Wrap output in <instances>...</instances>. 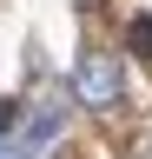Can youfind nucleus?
<instances>
[{
  "label": "nucleus",
  "mask_w": 152,
  "mask_h": 159,
  "mask_svg": "<svg viewBox=\"0 0 152 159\" xmlns=\"http://www.w3.org/2000/svg\"><path fill=\"white\" fill-rule=\"evenodd\" d=\"M73 93H80V106H93V113H112L119 106V60L112 53H86L80 66H73Z\"/></svg>",
  "instance_id": "nucleus-1"
},
{
  "label": "nucleus",
  "mask_w": 152,
  "mask_h": 159,
  "mask_svg": "<svg viewBox=\"0 0 152 159\" xmlns=\"http://www.w3.org/2000/svg\"><path fill=\"white\" fill-rule=\"evenodd\" d=\"M132 47H139V53L152 60V20H132Z\"/></svg>",
  "instance_id": "nucleus-2"
}]
</instances>
